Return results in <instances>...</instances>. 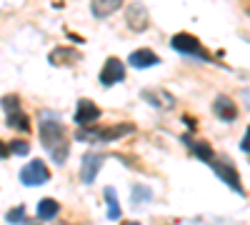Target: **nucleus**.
I'll list each match as a JSON object with an SVG mask.
<instances>
[{
  "label": "nucleus",
  "mask_w": 250,
  "mask_h": 225,
  "mask_svg": "<svg viewBox=\"0 0 250 225\" xmlns=\"http://www.w3.org/2000/svg\"><path fill=\"white\" fill-rule=\"evenodd\" d=\"M40 140H43V148L50 153V158L62 165L68 160V153H70V145L65 140V128L55 120H43L40 123Z\"/></svg>",
  "instance_id": "f257e3e1"
},
{
  "label": "nucleus",
  "mask_w": 250,
  "mask_h": 225,
  "mask_svg": "<svg viewBox=\"0 0 250 225\" xmlns=\"http://www.w3.org/2000/svg\"><path fill=\"white\" fill-rule=\"evenodd\" d=\"M173 48H175L178 53H185V55H198V58H205V60H208V53L203 50L200 40H198L195 35H190V33H178V35L173 38Z\"/></svg>",
  "instance_id": "f03ea898"
},
{
  "label": "nucleus",
  "mask_w": 250,
  "mask_h": 225,
  "mask_svg": "<svg viewBox=\"0 0 250 225\" xmlns=\"http://www.w3.org/2000/svg\"><path fill=\"white\" fill-rule=\"evenodd\" d=\"M48 178H50V173L40 160L28 163V165L20 170V180H23L25 185H43V183H48Z\"/></svg>",
  "instance_id": "7ed1b4c3"
},
{
  "label": "nucleus",
  "mask_w": 250,
  "mask_h": 225,
  "mask_svg": "<svg viewBox=\"0 0 250 225\" xmlns=\"http://www.w3.org/2000/svg\"><path fill=\"white\" fill-rule=\"evenodd\" d=\"M123 78H125V68H123V63L118 58H110L105 63V68L100 70V83L103 85H115V83H120Z\"/></svg>",
  "instance_id": "20e7f679"
},
{
  "label": "nucleus",
  "mask_w": 250,
  "mask_h": 225,
  "mask_svg": "<svg viewBox=\"0 0 250 225\" xmlns=\"http://www.w3.org/2000/svg\"><path fill=\"white\" fill-rule=\"evenodd\" d=\"M100 118V110L95 103H90V100H80L78 103V110H75V123L80 128H85V125H93V120Z\"/></svg>",
  "instance_id": "39448f33"
},
{
  "label": "nucleus",
  "mask_w": 250,
  "mask_h": 225,
  "mask_svg": "<svg viewBox=\"0 0 250 225\" xmlns=\"http://www.w3.org/2000/svg\"><path fill=\"white\" fill-rule=\"evenodd\" d=\"M133 133V125H115L108 130H78V138H98V140H115L120 135Z\"/></svg>",
  "instance_id": "423d86ee"
},
{
  "label": "nucleus",
  "mask_w": 250,
  "mask_h": 225,
  "mask_svg": "<svg viewBox=\"0 0 250 225\" xmlns=\"http://www.w3.org/2000/svg\"><path fill=\"white\" fill-rule=\"evenodd\" d=\"M100 165H103V158H100L98 153H88L85 158H83L80 180H83V183H93L95 175H98V170H100Z\"/></svg>",
  "instance_id": "0eeeda50"
},
{
  "label": "nucleus",
  "mask_w": 250,
  "mask_h": 225,
  "mask_svg": "<svg viewBox=\"0 0 250 225\" xmlns=\"http://www.w3.org/2000/svg\"><path fill=\"white\" fill-rule=\"evenodd\" d=\"M210 165L215 168V173L230 185L233 190H238V193H243V185H240V175H238V170L230 165V163H210Z\"/></svg>",
  "instance_id": "6e6552de"
},
{
  "label": "nucleus",
  "mask_w": 250,
  "mask_h": 225,
  "mask_svg": "<svg viewBox=\"0 0 250 225\" xmlns=\"http://www.w3.org/2000/svg\"><path fill=\"white\" fill-rule=\"evenodd\" d=\"M128 63H130L133 68H150V65L160 63V60H158V55H155L153 50H148V48H143V50H135V53H130V58H128Z\"/></svg>",
  "instance_id": "1a4fd4ad"
},
{
  "label": "nucleus",
  "mask_w": 250,
  "mask_h": 225,
  "mask_svg": "<svg viewBox=\"0 0 250 225\" xmlns=\"http://www.w3.org/2000/svg\"><path fill=\"white\" fill-rule=\"evenodd\" d=\"M215 113L223 118V120H235L238 118V108L230 98H218L215 100Z\"/></svg>",
  "instance_id": "9d476101"
},
{
  "label": "nucleus",
  "mask_w": 250,
  "mask_h": 225,
  "mask_svg": "<svg viewBox=\"0 0 250 225\" xmlns=\"http://www.w3.org/2000/svg\"><path fill=\"white\" fill-rule=\"evenodd\" d=\"M145 20H148V13H145V8L143 5H130V10H128V23H130V28L133 30H145Z\"/></svg>",
  "instance_id": "9b49d317"
},
{
  "label": "nucleus",
  "mask_w": 250,
  "mask_h": 225,
  "mask_svg": "<svg viewBox=\"0 0 250 225\" xmlns=\"http://www.w3.org/2000/svg\"><path fill=\"white\" fill-rule=\"evenodd\" d=\"M58 210H60V203H55L53 198H45V200H40V203H38V218H43V220L55 218Z\"/></svg>",
  "instance_id": "f8f14e48"
},
{
  "label": "nucleus",
  "mask_w": 250,
  "mask_h": 225,
  "mask_svg": "<svg viewBox=\"0 0 250 225\" xmlns=\"http://www.w3.org/2000/svg\"><path fill=\"white\" fill-rule=\"evenodd\" d=\"M62 60H68L65 65H73V63H78V53L75 50H68V48H60V50H53L50 53V63L53 65H62Z\"/></svg>",
  "instance_id": "ddd939ff"
},
{
  "label": "nucleus",
  "mask_w": 250,
  "mask_h": 225,
  "mask_svg": "<svg viewBox=\"0 0 250 225\" xmlns=\"http://www.w3.org/2000/svg\"><path fill=\"white\" fill-rule=\"evenodd\" d=\"M188 145H190V150H193L200 160L213 163V148L208 145V143H203V140H193V143H188Z\"/></svg>",
  "instance_id": "4468645a"
},
{
  "label": "nucleus",
  "mask_w": 250,
  "mask_h": 225,
  "mask_svg": "<svg viewBox=\"0 0 250 225\" xmlns=\"http://www.w3.org/2000/svg\"><path fill=\"white\" fill-rule=\"evenodd\" d=\"M8 125H10V128H15V130H23V133H25V130H30L28 115H23L20 110H18V113H10V115H8Z\"/></svg>",
  "instance_id": "2eb2a0df"
},
{
  "label": "nucleus",
  "mask_w": 250,
  "mask_h": 225,
  "mask_svg": "<svg viewBox=\"0 0 250 225\" xmlns=\"http://www.w3.org/2000/svg\"><path fill=\"white\" fill-rule=\"evenodd\" d=\"M118 8H120L118 0H108V3H93V15H98V18H105V15L115 13Z\"/></svg>",
  "instance_id": "dca6fc26"
},
{
  "label": "nucleus",
  "mask_w": 250,
  "mask_h": 225,
  "mask_svg": "<svg viewBox=\"0 0 250 225\" xmlns=\"http://www.w3.org/2000/svg\"><path fill=\"white\" fill-rule=\"evenodd\" d=\"M105 200H108V218L110 220H118L120 218V205H118V198H115V190L113 188H105Z\"/></svg>",
  "instance_id": "f3484780"
},
{
  "label": "nucleus",
  "mask_w": 250,
  "mask_h": 225,
  "mask_svg": "<svg viewBox=\"0 0 250 225\" xmlns=\"http://www.w3.org/2000/svg\"><path fill=\"white\" fill-rule=\"evenodd\" d=\"M8 153H15V155H28L30 153V145L25 140H13L8 145Z\"/></svg>",
  "instance_id": "a211bd4d"
},
{
  "label": "nucleus",
  "mask_w": 250,
  "mask_h": 225,
  "mask_svg": "<svg viewBox=\"0 0 250 225\" xmlns=\"http://www.w3.org/2000/svg\"><path fill=\"white\" fill-rule=\"evenodd\" d=\"M3 108L8 110V115H10V113H18V110H20V98H18V95H5V98H3Z\"/></svg>",
  "instance_id": "6ab92c4d"
},
{
  "label": "nucleus",
  "mask_w": 250,
  "mask_h": 225,
  "mask_svg": "<svg viewBox=\"0 0 250 225\" xmlns=\"http://www.w3.org/2000/svg\"><path fill=\"white\" fill-rule=\"evenodd\" d=\"M23 218H25V208H23V205H18V208H13V210H10V213L5 215V220H8V223H20V220H23Z\"/></svg>",
  "instance_id": "aec40b11"
},
{
  "label": "nucleus",
  "mask_w": 250,
  "mask_h": 225,
  "mask_svg": "<svg viewBox=\"0 0 250 225\" xmlns=\"http://www.w3.org/2000/svg\"><path fill=\"white\" fill-rule=\"evenodd\" d=\"M140 198H150V190H148V188H143V190L135 188V190H133V203H135V205H138V200H140Z\"/></svg>",
  "instance_id": "412c9836"
},
{
  "label": "nucleus",
  "mask_w": 250,
  "mask_h": 225,
  "mask_svg": "<svg viewBox=\"0 0 250 225\" xmlns=\"http://www.w3.org/2000/svg\"><path fill=\"white\" fill-rule=\"evenodd\" d=\"M5 155H8V148L3 145V143H0V158H5Z\"/></svg>",
  "instance_id": "4be33fe9"
},
{
  "label": "nucleus",
  "mask_w": 250,
  "mask_h": 225,
  "mask_svg": "<svg viewBox=\"0 0 250 225\" xmlns=\"http://www.w3.org/2000/svg\"><path fill=\"white\" fill-rule=\"evenodd\" d=\"M125 225H140V223H125Z\"/></svg>",
  "instance_id": "5701e85b"
}]
</instances>
